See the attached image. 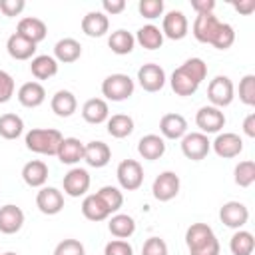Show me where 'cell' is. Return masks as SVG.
Instances as JSON below:
<instances>
[{"label":"cell","instance_id":"6da1fadb","mask_svg":"<svg viewBox=\"0 0 255 255\" xmlns=\"http://www.w3.org/2000/svg\"><path fill=\"white\" fill-rule=\"evenodd\" d=\"M207 76V64L201 58H189L171 74V90L177 96H191Z\"/></svg>","mask_w":255,"mask_h":255},{"label":"cell","instance_id":"7a4b0ae2","mask_svg":"<svg viewBox=\"0 0 255 255\" xmlns=\"http://www.w3.org/2000/svg\"><path fill=\"white\" fill-rule=\"evenodd\" d=\"M185 245L189 255H219L221 251L219 241L207 223H193L185 231Z\"/></svg>","mask_w":255,"mask_h":255},{"label":"cell","instance_id":"3957f363","mask_svg":"<svg viewBox=\"0 0 255 255\" xmlns=\"http://www.w3.org/2000/svg\"><path fill=\"white\" fill-rule=\"evenodd\" d=\"M64 135L52 128H34L26 133V147L40 155H56Z\"/></svg>","mask_w":255,"mask_h":255},{"label":"cell","instance_id":"277c9868","mask_svg":"<svg viewBox=\"0 0 255 255\" xmlns=\"http://www.w3.org/2000/svg\"><path fill=\"white\" fill-rule=\"evenodd\" d=\"M133 80L128 74H110L102 82V94L106 100L112 102H124L133 94Z\"/></svg>","mask_w":255,"mask_h":255},{"label":"cell","instance_id":"5b68a950","mask_svg":"<svg viewBox=\"0 0 255 255\" xmlns=\"http://www.w3.org/2000/svg\"><path fill=\"white\" fill-rule=\"evenodd\" d=\"M207 98L211 102L213 108H225L233 102L235 98V88H233V82L227 78V76H215L209 86H207Z\"/></svg>","mask_w":255,"mask_h":255},{"label":"cell","instance_id":"8992f818","mask_svg":"<svg viewBox=\"0 0 255 255\" xmlns=\"http://www.w3.org/2000/svg\"><path fill=\"white\" fill-rule=\"evenodd\" d=\"M116 177H118V183H120L122 189L135 191L143 183V169H141L139 161H135V159H124V161H120V165L116 169Z\"/></svg>","mask_w":255,"mask_h":255},{"label":"cell","instance_id":"52a82bcc","mask_svg":"<svg viewBox=\"0 0 255 255\" xmlns=\"http://www.w3.org/2000/svg\"><path fill=\"white\" fill-rule=\"evenodd\" d=\"M209 149H211V141L201 131H191V133H185L181 137V151L191 161L205 159L207 153H209Z\"/></svg>","mask_w":255,"mask_h":255},{"label":"cell","instance_id":"ba28073f","mask_svg":"<svg viewBox=\"0 0 255 255\" xmlns=\"http://www.w3.org/2000/svg\"><path fill=\"white\" fill-rule=\"evenodd\" d=\"M179 175L175 171H161L151 185V193L157 201H171L179 193Z\"/></svg>","mask_w":255,"mask_h":255},{"label":"cell","instance_id":"9c48e42d","mask_svg":"<svg viewBox=\"0 0 255 255\" xmlns=\"http://www.w3.org/2000/svg\"><path fill=\"white\" fill-rule=\"evenodd\" d=\"M195 124L201 129V133H219L221 128L225 126V116L219 108L203 106L195 114Z\"/></svg>","mask_w":255,"mask_h":255},{"label":"cell","instance_id":"30bf717a","mask_svg":"<svg viewBox=\"0 0 255 255\" xmlns=\"http://www.w3.org/2000/svg\"><path fill=\"white\" fill-rule=\"evenodd\" d=\"M211 147L219 157L231 159L243 151V139L233 131H223V133H217V137L211 141Z\"/></svg>","mask_w":255,"mask_h":255},{"label":"cell","instance_id":"8fae6325","mask_svg":"<svg viewBox=\"0 0 255 255\" xmlns=\"http://www.w3.org/2000/svg\"><path fill=\"white\" fill-rule=\"evenodd\" d=\"M187 30H189V22L181 10H171L163 16L161 34L167 36L169 40H183L187 36Z\"/></svg>","mask_w":255,"mask_h":255},{"label":"cell","instance_id":"7c38bea8","mask_svg":"<svg viewBox=\"0 0 255 255\" xmlns=\"http://www.w3.org/2000/svg\"><path fill=\"white\" fill-rule=\"evenodd\" d=\"M90 173L84 169V167H72L66 175H64V193L70 195V197H80L84 195L88 189H90Z\"/></svg>","mask_w":255,"mask_h":255},{"label":"cell","instance_id":"4fadbf2b","mask_svg":"<svg viewBox=\"0 0 255 255\" xmlns=\"http://www.w3.org/2000/svg\"><path fill=\"white\" fill-rule=\"evenodd\" d=\"M219 219L231 229H241L249 221V209L241 201H227L219 209Z\"/></svg>","mask_w":255,"mask_h":255},{"label":"cell","instance_id":"5bb4252c","mask_svg":"<svg viewBox=\"0 0 255 255\" xmlns=\"http://www.w3.org/2000/svg\"><path fill=\"white\" fill-rule=\"evenodd\" d=\"M137 82L145 92H159L165 86V72L157 64H143L137 70Z\"/></svg>","mask_w":255,"mask_h":255},{"label":"cell","instance_id":"9a60e30c","mask_svg":"<svg viewBox=\"0 0 255 255\" xmlns=\"http://www.w3.org/2000/svg\"><path fill=\"white\" fill-rule=\"evenodd\" d=\"M221 22L217 16L213 14H197L193 20V36L197 42L201 44H211L217 30H219Z\"/></svg>","mask_w":255,"mask_h":255},{"label":"cell","instance_id":"2e32d148","mask_svg":"<svg viewBox=\"0 0 255 255\" xmlns=\"http://www.w3.org/2000/svg\"><path fill=\"white\" fill-rule=\"evenodd\" d=\"M36 205L44 215H56L64 209V195L56 187H40L36 195Z\"/></svg>","mask_w":255,"mask_h":255},{"label":"cell","instance_id":"e0dca14e","mask_svg":"<svg viewBox=\"0 0 255 255\" xmlns=\"http://www.w3.org/2000/svg\"><path fill=\"white\" fill-rule=\"evenodd\" d=\"M22 225H24V211L18 205L6 203L0 207V233L14 235L22 229Z\"/></svg>","mask_w":255,"mask_h":255},{"label":"cell","instance_id":"ac0fdd59","mask_svg":"<svg viewBox=\"0 0 255 255\" xmlns=\"http://www.w3.org/2000/svg\"><path fill=\"white\" fill-rule=\"evenodd\" d=\"M112 159V149L108 147V143L100 141V139H94L90 143H84V161L90 165V167H104L108 165Z\"/></svg>","mask_w":255,"mask_h":255},{"label":"cell","instance_id":"d6986e66","mask_svg":"<svg viewBox=\"0 0 255 255\" xmlns=\"http://www.w3.org/2000/svg\"><path fill=\"white\" fill-rule=\"evenodd\" d=\"M110 30V18L104 12L92 10L82 18V32L90 38H102Z\"/></svg>","mask_w":255,"mask_h":255},{"label":"cell","instance_id":"ffe728a7","mask_svg":"<svg viewBox=\"0 0 255 255\" xmlns=\"http://www.w3.org/2000/svg\"><path fill=\"white\" fill-rule=\"evenodd\" d=\"M16 34H20L22 38H26V40H30V42L38 44V42H42V40L46 38L48 28H46L44 20L34 18V16H26V18H22V20L18 22Z\"/></svg>","mask_w":255,"mask_h":255},{"label":"cell","instance_id":"44dd1931","mask_svg":"<svg viewBox=\"0 0 255 255\" xmlns=\"http://www.w3.org/2000/svg\"><path fill=\"white\" fill-rule=\"evenodd\" d=\"M159 131L167 139H181L187 133V120L181 114H165L159 120Z\"/></svg>","mask_w":255,"mask_h":255},{"label":"cell","instance_id":"7402d4cb","mask_svg":"<svg viewBox=\"0 0 255 255\" xmlns=\"http://www.w3.org/2000/svg\"><path fill=\"white\" fill-rule=\"evenodd\" d=\"M137 153L147 159V161H155L165 153V141L161 135L157 133H147L137 141Z\"/></svg>","mask_w":255,"mask_h":255},{"label":"cell","instance_id":"603a6c76","mask_svg":"<svg viewBox=\"0 0 255 255\" xmlns=\"http://www.w3.org/2000/svg\"><path fill=\"white\" fill-rule=\"evenodd\" d=\"M46 100V90L40 82H26L18 90V102L24 108H38Z\"/></svg>","mask_w":255,"mask_h":255},{"label":"cell","instance_id":"cb8c5ba5","mask_svg":"<svg viewBox=\"0 0 255 255\" xmlns=\"http://www.w3.org/2000/svg\"><path fill=\"white\" fill-rule=\"evenodd\" d=\"M82 118L88 122V124H104L108 118H110V108H108V102L102 100V98H90L84 106H82Z\"/></svg>","mask_w":255,"mask_h":255},{"label":"cell","instance_id":"d4e9b609","mask_svg":"<svg viewBox=\"0 0 255 255\" xmlns=\"http://www.w3.org/2000/svg\"><path fill=\"white\" fill-rule=\"evenodd\" d=\"M50 106H52V112L58 118H70L78 110V100H76V96L70 90H58L52 96Z\"/></svg>","mask_w":255,"mask_h":255},{"label":"cell","instance_id":"484cf974","mask_svg":"<svg viewBox=\"0 0 255 255\" xmlns=\"http://www.w3.org/2000/svg\"><path fill=\"white\" fill-rule=\"evenodd\" d=\"M56 157L66 165H74L80 159H84V143L78 137H64L58 147Z\"/></svg>","mask_w":255,"mask_h":255},{"label":"cell","instance_id":"4316f807","mask_svg":"<svg viewBox=\"0 0 255 255\" xmlns=\"http://www.w3.org/2000/svg\"><path fill=\"white\" fill-rule=\"evenodd\" d=\"M22 179L30 187H44L48 181V165L42 159H32L22 167Z\"/></svg>","mask_w":255,"mask_h":255},{"label":"cell","instance_id":"83f0119b","mask_svg":"<svg viewBox=\"0 0 255 255\" xmlns=\"http://www.w3.org/2000/svg\"><path fill=\"white\" fill-rule=\"evenodd\" d=\"M82 56V44L74 38H62L54 46V58L62 64H72Z\"/></svg>","mask_w":255,"mask_h":255},{"label":"cell","instance_id":"f1b7e54d","mask_svg":"<svg viewBox=\"0 0 255 255\" xmlns=\"http://www.w3.org/2000/svg\"><path fill=\"white\" fill-rule=\"evenodd\" d=\"M6 50H8L10 58H14V60H30L36 54V44L14 32L6 42Z\"/></svg>","mask_w":255,"mask_h":255},{"label":"cell","instance_id":"f546056e","mask_svg":"<svg viewBox=\"0 0 255 255\" xmlns=\"http://www.w3.org/2000/svg\"><path fill=\"white\" fill-rule=\"evenodd\" d=\"M82 215L86 219H90V221H104L112 213L104 205V201L98 197V193H92V195H86L84 201H82Z\"/></svg>","mask_w":255,"mask_h":255},{"label":"cell","instance_id":"4dcf8cb0","mask_svg":"<svg viewBox=\"0 0 255 255\" xmlns=\"http://www.w3.org/2000/svg\"><path fill=\"white\" fill-rule=\"evenodd\" d=\"M30 72L36 80H48L58 74V62L54 56H48V54L34 56L32 64H30Z\"/></svg>","mask_w":255,"mask_h":255},{"label":"cell","instance_id":"1f68e13d","mask_svg":"<svg viewBox=\"0 0 255 255\" xmlns=\"http://www.w3.org/2000/svg\"><path fill=\"white\" fill-rule=\"evenodd\" d=\"M133 38H135V42H137L141 48H145V50H157V48H161V44H163V34H161V30H159L157 26H153V24L141 26Z\"/></svg>","mask_w":255,"mask_h":255},{"label":"cell","instance_id":"d6a6232c","mask_svg":"<svg viewBox=\"0 0 255 255\" xmlns=\"http://www.w3.org/2000/svg\"><path fill=\"white\" fill-rule=\"evenodd\" d=\"M108 46H110V50H112L114 54H118V56H126V54H129V52L133 50V46H135V38H133L131 32L120 28V30L112 32V36L108 38Z\"/></svg>","mask_w":255,"mask_h":255},{"label":"cell","instance_id":"836d02e7","mask_svg":"<svg viewBox=\"0 0 255 255\" xmlns=\"http://www.w3.org/2000/svg\"><path fill=\"white\" fill-rule=\"evenodd\" d=\"M108 229H110V233H112L114 237H118V239H128V237H131V235L135 233V221H133V217H129V215H126V213H116V215L110 219Z\"/></svg>","mask_w":255,"mask_h":255},{"label":"cell","instance_id":"e575fe53","mask_svg":"<svg viewBox=\"0 0 255 255\" xmlns=\"http://www.w3.org/2000/svg\"><path fill=\"white\" fill-rule=\"evenodd\" d=\"M131 131H133V120H131L129 116H126V114H116V116L108 118V133H110L112 137L122 139V137L131 135Z\"/></svg>","mask_w":255,"mask_h":255},{"label":"cell","instance_id":"d590c367","mask_svg":"<svg viewBox=\"0 0 255 255\" xmlns=\"http://www.w3.org/2000/svg\"><path fill=\"white\" fill-rule=\"evenodd\" d=\"M229 249L233 255H251L255 249V239L253 233L245 231V229H237L229 241Z\"/></svg>","mask_w":255,"mask_h":255},{"label":"cell","instance_id":"8d00e7d4","mask_svg":"<svg viewBox=\"0 0 255 255\" xmlns=\"http://www.w3.org/2000/svg\"><path fill=\"white\" fill-rule=\"evenodd\" d=\"M24 131V122L16 114H2L0 116V135L4 139H16Z\"/></svg>","mask_w":255,"mask_h":255},{"label":"cell","instance_id":"74e56055","mask_svg":"<svg viewBox=\"0 0 255 255\" xmlns=\"http://www.w3.org/2000/svg\"><path fill=\"white\" fill-rule=\"evenodd\" d=\"M233 179L239 187H249L253 185L255 181V161L251 159H245V161H239L233 169Z\"/></svg>","mask_w":255,"mask_h":255},{"label":"cell","instance_id":"f35d334b","mask_svg":"<svg viewBox=\"0 0 255 255\" xmlns=\"http://www.w3.org/2000/svg\"><path fill=\"white\" fill-rule=\"evenodd\" d=\"M98 197L104 201V205L110 209V213H116L122 205H124V195L118 187L114 185H104L100 191H98Z\"/></svg>","mask_w":255,"mask_h":255},{"label":"cell","instance_id":"ab89813d","mask_svg":"<svg viewBox=\"0 0 255 255\" xmlns=\"http://www.w3.org/2000/svg\"><path fill=\"white\" fill-rule=\"evenodd\" d=\"M233 42H235V30H233V26L221 22V26H219V30H217L211 46L217 48V50H227V48L233 46Z\"/></svg>","mask_w":255,"mask_h":255},{"label":"cell","instance_id":"60d3db41","mask_svg":"<svg viewBox=\"0 0 255 255\" xmlns=\"http://www.w3.org/2000/svg\"><path fill=\"white\" fill-rule=\"evenodd\" d=\"M239 100L245 106H255V76L247 74L239 82Z\"/></svg>","mask_w":255,"mask_h":255},{"label":"cell","instance_id":"b9f144b4","mask_svg":"<svg viewBox=\"0 0 255 255\" xmlns=\"http://www.w3.org/2000/svg\"><path fill=\"white\" fill-rule=\"evenodd\" d=\"M137 10L143 18L147 20H155L163 14V0H139Z\"/></svg>","mask_w":255,"mask_h":255},{"label":"cell","instance_id":"7bdbcfd3","mask_svg":"<svg viewBox=\"0 0 255 255\" xmlns=\"http://www.w3.org/2000/svg\"><path fill=\"white\" fill-rule=\"evenodd\" d=\"M54 255H86V251L78 239H64L56 245Z\"/></svg>","mask_w":255,"mask_h":255},{"label":"cell","instance_id":"ee69618b","mask_svg":"<svg viewBox=\"0 0 255 255\" xmlns=\"http://www.w3.org/2000/svg\"><path fill=\"white\" fill-rule=\"evenodd\" d=\"M141 255H167V243L161 237H149L141 247Z\"/></svg>","mask_w":255,"mask_h":255},{"label":"cell","instance_id":"f6af8a7d","mask_svg":"<svg viewBox=\"0 0 255 255\" xmlns=\"http://www.w3.org/2000/svg\"><path fill=\"white\" fill-rule=\"evenodd\" d=\"M104 255H133V247L126 239H114L104 247Z\"/></svg>","mask_w":255,"mask_h":255},{"label":"cell","instance_id":"bcb514c9","mask_svg":"<svg viewBox=\"0 0 255 255\" xmlns=\"http://www.w3.org/2000/svg\"><path fill=\"white\" fill-rule=\"evenodd\" d=\"M14 80L8 72L0 70V104H6L10 102V98L14 96Z\"/></svg>","mask_w":255,"mask_h":255},{"label":"cell","instance_id":"7dc6e473","mask_svg":"<svg viewBox=\"0 0 255 255\" xmlns=\"http://www.w3.org/2000/svg\"><path fill=\"white\" fill-rule=\"evenodd\" d=\"M24 8H26V2L24 0H0V12L4 16H8V18L18 16Z\"/></svg>","mask_w":255,"mask_h":255},{"label":"cell","instance_id":"c3c4849f","mask_svg":"<svg viewBox=\"0 0 255 255\" xmlns=\"http://www.w3.org/2000/svg\"><path fill=\"white\" fill-rule=\"evenodd\" d=\"M102 8H104V14L106 16L108 14L116 16V14H120V12L126 10V0H104L102 2Z\"/></svg>","mask_w":255,"mask_h":255},{"label":"cell","instance_id":"681fc988","mask_svg":"<svg viewBox=\"0 0 255 255\" xmlns=\"http://www.w3.org/2000/svg\"><path fill=\"white\" fill-rule=\"evenodd\" d=\"M191 8L197 14H213L215 10V0H191Z\"/></svg>","mask_w":255,"mask_h":255},{"label":"cell","instance_id":"f907efd6","mask_svg":"<svg viewBox=\"0 0 255 255\" xmlns=\"http://www.w3.org/2000/svg\"><path fill=\"white\" fill-rule=\"evenodd\" d=\"M233 8L239 12V14H251L255 10V2L253 0H245V2H233Z\"/></svg>","mask_w":255,"mask_h":255},{"label":"cell","instance_id":"816d5d0a","mask_svg":"<svg viewBox=\"0 0 255 255\" xmlns=\"http://www.w3.org/2000/svg\"><path fill=\"white\" fill-rule=\"evenodd\" d=\"M243 131L247 137H255V114H249L243 120Z\"/></svg>","mask_w":255,"mask_h":255},{"label":"cell","instance_id":"f5cc1de1","mask_svg":"<svg viewBox=\"0 0 255 255\" xmlns=\"http://www.w3.org/2000/svg\"><path fill=\"white\" fill-rule=\"evenodd\" d=\"M2 255H18V253H14V251H6V253H2Z\"/></svg>","mask_w":255,"mask_h":255}]
</instances>
